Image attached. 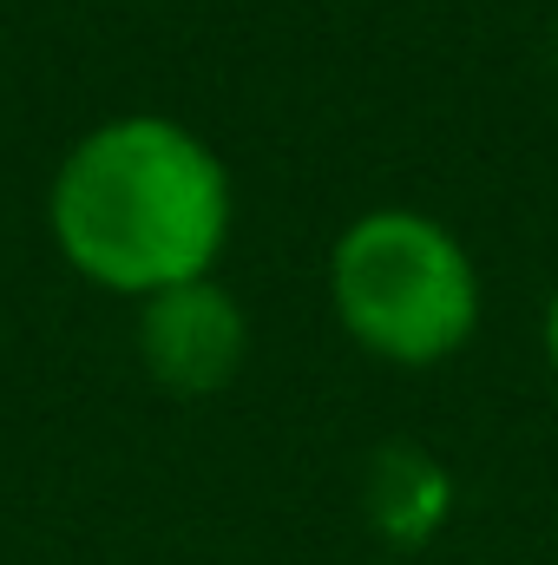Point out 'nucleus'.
<instances>
[{
	"instance_id": "nucleus-3",
	"label": "nucleus",
	"mask_w": 558,
	"mask_h": 565,
	"mask_svg": "<svg viewBox=\"0 0 558 565\" xmlns=\"http://www.w3.org/2000/svg\"><path fill=\"white\" fill-rule=\"evenodd\" d=\"M139 355L171 395H217L250 355L244 302L217 277H191V282H171V289L144 296Z\"/></svg>"
},
{
	"instance_id": "nucleus-5",
	"label": "nucleus",
	"mask_w": 558,
	"mask_h": 565,
	"mask_svg": "<svg viewBox=\"0 0 558 565\" xmlns=\"http://www.w3.org/2000/svg\"><path fill=\"white\" fill-rule=\"evenodd\" d=\"M546 355H552V369H558V289H552V302H546Z\"/></svg>"
},
{
	"instance_id": "nucleus-1",
	"label": "nucleus",
	"mask_w": 558,
	"mask_h": 565,
	"mask_svg": "<svg viewBox=\"0 0 558 565\" xmlns=\"http://www.w3.org/2000/svg\"><path fill=\"white\" fill-rule=\"evenodd\" d=\"M237 191L211 145L178 119L126 113L93 126L53 171L46 224L60 257L112 296H158L211 277L230 244Z\"/></svg>"
},
{
	"instance_id": "nucleus-2",
	"label": "nucleus",
	"mask_w": 558,
	"mask_h": 565,
	"mask_svg": "<svg viewBox=\"0 0 558 565\" xmlns=\"http://www.w3.org/2000/svg\"><path fill=\"white\" fill-rule=\"evenodd\" d=\"M329 309L368 355L433 369L480 322V270L440 217L375 204L329 250Z\"/></svg>"
},
{
	"instance_id": "nucleus-4",
	"label": "nucleus",
	"mask_w": 558,
	"mask_h": 565,
	"mask_svg": "<svg viewBox=\"0 0 558 565\" xmlns=\"http://www.w3.org/2000/svg\"><path fill=\"white\" fill-rule=\"evenodd\" d=\"M447 507H453V487H447L440 460H427L420 447H388L375 460V473H368V513H375V526L388 540H401V546L433 540L440 520H447Z\"/></svg>"
}]
</instances>
